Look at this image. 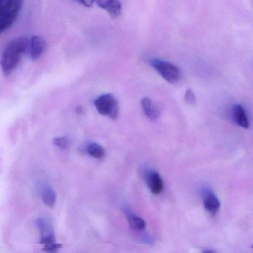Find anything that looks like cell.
<instances>
[{"label":"cell","mask_w":253,"mask_h":253,"mask_svg":"<svg viewBox=\"0 0 253 253\" xmlns=\"http://www.w3.org/2000/svg\"><path fill=\"white\" fill-rule=\"evenodd\" d=\"M29 41L25 37L16 38L8 43L0 58V66L4 75L10 76L29 50Z\"/></svg>","instance_id":"6da1fadb"},{"label":"cell","mask_w":253,"mask_h":253,"mask_svg":"<svg viewBox=\"0 0 253 253\" xmlns=\"http://www.w3.org/2000/svg\"><path fill=\"white\" fill-rule=\"evenodd\" d=\"M23 7L19 0H0V35L14 25Z\"/></svg>","instance_id":"7a4b0ae2"},{"label":"cell","mask_w":253,"mask_h":253,"mask_svg":"<svg viewBox=\"0 0 253 253\" xmlns=\"http://www.w3.org/2000/svg\"><path fill=\"white\" fill-rule=\"evenodd\" d=\"M94 106L97 112L103 116L111 119H116L119 115V105L118 100L111 94H103L96 99Z\"/></svg>","instance_id":"3957f363"},{"label":"cell","mask_w":253,"mask_h":253,"mask_svg":"<svg viewBox=\"0 0 253 253\" xmlns=\"http://www.w3.org/2000/svg\"><path fill=\"white\" fill-rule=\"evenodd\" d=\"M151 65L167 82L174 84L180 79V72L175 65L159 59L151 60Z\"/></svg>","instance_id":"277c9868"},{"label":"cell","mask_w":253,"mask_h":253,"mask_svg":"<svg viewBox=\"0 0 253 253\" xmlns=\"http://www.w3.org/2000/svg\"><path fill=\"white\" fill-rule=\"evenodd\" d=\"M36 225L41 233V244L45 247L55 244L56 238L54 227L49 219L45 217H38Z\"/></svg>","instance_id":"5b68a950"},{"label":"cell","mask_w":253,"mask_h":253,"mask_svg":"<svg viewBox=\"0 0 253 253\" xmlns=\"http://www.w3.org/2000/svg\"><path fill=\"white\" fill-rule=\"evenodd\" d=\"M47 48L46 41L42 37L34 35L29 42L30 57L33 61L38 60L45 52Z\"/></svg>","instance_id":"8992f818"},{"label":"cell","mask_w":253,"mask_h":253,"mask_svg":"<svg viewBox=\"0 0 253 253\" xmlns=\"http://www.w3.org/2000/svg\"><path fill=\"white\" fill-rule=\"evenodd\" d=\"M203 204L205 210L211 215H215L220 208L218 198L210 189H205L203 191Z\"/></svg>","instance_id":"52a82bcc"},{"label":"cell","mask_w":253,"mask_h":253,"mask_svg":"<svg viewBox=\"0 0 253 253\" xmlns=\"http://www.w3.org/2000/svg\"><path fill=\"white\" fill-rule=\"evenodd\" d=\"M146 183L153 195H158L164 189V182L159 173L151 170L146 174Z\"/></svg>","instance_id":"ba28073f"},{"label":"cell","mask_w":253,"mask_h":253,"mask_svg":"<svg viewBox=\"0 0 253 253\" xmlns=\"http://www.w3.org/2000/svg\"><path fill=\"white\" fill-rule=\"evenodd\" d=\"M232 118L234 121L238 124L239 126L247 129L250 126V123H249L248 118H247V114L245 110L241 105H235L232 109Z\"/></svg>","instance_id":"9c48e42d"},{"label":"cell","mask_w":253,"mask_h":253,"mask_svg":"<svg viewBox=\"0 0 253 253\" xmlns=\"http://www.w3.org/2000/svg\"><path fill=\"white\" fill-rule=\"evenodd\" d=\"M97 5L107 11L112 17H118L121 14V4L118 1L108 0V1H98Z\"/></svg>","instance_id":"30bf717a"},{"label":"cell","mask_w":253,"mask_h":253,"mask_svg":"<svg viewBox=\"0 0 253 253\" xmlns=\"http://www.w3.org/2000/svg\"><path fill=\"white\" fill-rule=\"evenodd\" d=\"M142 108L145 115L152 121L159 118L160 112L156 105L148 97H144L141 101Z\"/></svg>","instance_id":"8fae6325"},{"label":"cell","mask_w":253,"mask_h":253,"mask_svg":"<svg viewBox=\"0 0 253 253\" xmlns=\"http://www.w3.org/2000/svg\"><path fill=\"white\" fill-rule=\"evenodd\" d=\"M42 201L45 205L49 207H54L57 201V194L51 186H44L42 192Z\"/></svg>","instance_id":"7c38bea8"},{"label":"cell","mask_w":253,"mask_h":253,"mask_svg":"<svg viewBox=\"0 0 253 253\" xmlns=\"http://www.w3.org/2000/svg\"><path fill=\"white\" fill-rule=\"evenodd\" d=\"M127 220L130 226L134 230L141 231L146 228V221L141 217L131 212L126 213Z\"/></svg>","instance_id":"4fadbf2b"},{"label":"cell","mask_w":253,"mask_h":253,"mask_svg":"<svg viewBox=\"0 0 253 253\" xmlns=\"http://www.w3.org/2000/svg\"><path fill=\"white\" fill-rule=\"evenodd\" d=\"M86 152L90 156L93 157L96 159H101L106 154L104 148L97 143H91L88 144L86 147Z\"/></svg>","instance_id":"5bb4252c"},{"label":"cell","mask_w":253,"mask_h":253,"mask_svg":"<svg viewBox=\"0 0 253 253\" xmlns=\"http://www.w3.org/2000/svg\"><path fill=\"white\" fill-rule=\"evenodd\" d=\"M54 144L60 149H66L69 147V140L66 137H56L54 139Z\"/></svg>","instance_id":"9a60e30c"},{"label":"cell","mask_w":253,"mask_h":253,"mask_svg":"<svg viewBox=\"0 0 253 253\" xmlns=\"http://www.w3.org/2000/svg\"><path fill=\"white\" fill-rule=\"evenodd\" d=\"M184 100L188 104H195V102H196V97H195V94H194L192 90L188 89L187 91H186Z\"/></svg>","instance_id":"2e32d148"},{"label":"cell","mask_w":253,"mask_h":253,"mask_svg":"<svg viewBox=\"0 0 253 253\" xmlns=\"http://www.w3.org/2000/svg\"><path fill=\"white\" fill-rule=\"evenodd\" d=\"M79 3L82 4V5H84V6L85 7H91L94 2H89V1H84V2H79Z\"/></svg>","instance_id":"e0dca14e"},{"label":"cell","mask_w":253,"mask_h":253,"mask_svg":"<svg viewBox=\"0 0 253 253\" xmlns=\"http://www.w3.org/2000/svg\"><path fill=\"white\" fill-rule=\"evenodd\" d=\"M202 253H214V251H213L212 250H209V249H207V250H203Z\"/></svg>","instance_id":"ac0fdd59"}]
</instances>
